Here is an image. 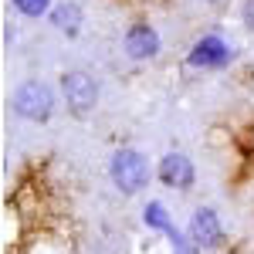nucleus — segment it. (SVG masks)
I'll list each match as a JSON object with an SVG mask.
<instances>
[{
  "label": "nucleus",
  "instance_id": "obj_1",
  "mask_svg": "<svg viewBox=\"0 0 254 254\" xmlns=\"http://www.w3.org/2000/svg\"><path fill=\"white\" fill-rule=\"evenodd\" d=\"M109 176L122 196H136L149 183V163L139 149H119L109 163Z\"/></svg>",
  "mask_w": 254,
  "mask_h": 254
},
{
  "label": "nucleus",
  "instance_id": "obj_2",
  "mask_svg": "<svg viewBox=\"0 0 254 254\" xmlns=\"http://www.w3.org/2000/svg\"><path fill=\"white\" fill-rule=\"evenodd\" d=\"M14 112L27 122H48L55 112V92L44 81H24L14 92Z\"/></svg>",
  "mask_w": 254,
  "mask_h": 254
},
{
  "label": "nucleus",
  "instance_id": "obj_3",
  "mask_svg": "<svg viewBox=\"0 0 254 254\" xmlns=\"http://www.w3.org/2000/svg\"><path fill=\"white\" fill-rule=\"evenodd\" d=\"M187 237L196 251H217L224 244V227L214 207H196L190 224H187Z\"/></svg>",
  "mask_w": 254,
  "mask_h": 254
},
{
  "label": "nucleus",
  "instance_id": "obj_4",
  "mask_svg": "<svg viewBox=\"0 0 254 254\" xmlns=\"http://www.w3.org/2000/svg\"><path fill=\"white\" fill-rule=\"evenodd\" d=\"M61 92H64V102L75 116H88L98 105V85L85 71H64L61 75Z\"/></svg>",
  "mask_w": 254,
  "mask_h": 254
},
{
  "label": "nucleus",
  "instance_id": "obj_5",
  "mask_svg": "<svg viewBox=\"0 0 254 254\" xmlns=\"http://www.w3.org/2000/svg\"><path fill=\"white\" fill-rule=\"evenodd\" d=\"M234 55H237V51L224 38H217V34H203V38L190 48L187 64H190V68H224L227 61H234Z\"/></svg>",
  "mask_w": 254,
  "mask_h": 254
},
{
  "label": "nucleus",
  "instance_id": "obj_6",
  "mask_svg": "<svg viewBox=\"0 0 254 254\" xmlns=\"http://www.w3.org/2000/svg\"><path fill=\"white\" fill-rule=\"evenodd\" d=\"M156 176H159L163 187L180 190V193H187V190L196 183L193 163H190V156H183V153H166V156L159 159V166H156Z\"/></svg>",
  "mask_w": 254,
  "mask_h": 254
},
{
  "label": "nucleus",
  "instance_id": "obj_7",
  "mask_svg": "<svg viewBox=\"0 0 254 254\" xmlns=\"http://www.w3.org/2000/svg\"><path fill=\"white\" fill-rule=\"evenodd\" d=\"M122 48H126V55L136 61H149L159 55V34L156 27H149V24H132L129 31H126V38H122Z\"/></svg>",
  "mask_w": 254,
  "mask_h": 254
},
{
  "label": "nucleus",
  "instance_id": "obj_8",
  "mask_svg": "<svg viewBox=\"0 0 254 254\" xmlns=\"http://www.w3.org/2000/svg\"><path fill=\"white\" fill-rule=\"evenodd\" d=\"M51 24L58 27V31H64V34H78L81 27V7L78 3H58L55 10H51Z\"/></svg>",
  "mask_w": 254,
  "mask_h": 254
},
{
  "label": "nucleus",
  "instance_id": "obj_9",
  "mask_svg": "<svg viewBox=\"0 0 254 254\" xmlns=\"http://www.w3.org/2000/svg\"><path fill=\"white\" fill-rule=\"evenodd\" d=\"M14 7H17L24 17H41L48 7H51V0H10Z\"/></svg>",
  "mask_w": 254,
  "mask_h": 254
},
{
  "label": "nucleus",
  "instance_id": "obj_10",
  "mask_svg": "<svg viewBox=\"0 0 254 254\" xmlns=\"http://www.w3.org/2000/svg\"><path fill=\"white\" fill-rule=\"evenodd\" d=\"M241 20H244V27L254 34V0H241Z\"/></svg>",
  "mask_w": 254,
  "mask_h": 254
},
{
  "label": "nucleus",
  "instance_id": "obj_11",
  "mask_svg": "<svg viewBox=\"0 0 254 254\" xmlns=\"http://www.w3.org/2000/svg\"><path fill=\"white\" fill-rule=\"evenodd\" d=\"M200 3H207V7H220L224 0H200Z\"/></svg>",
  "mask_w": 254,
  "mask_h": 254
}]
</instances>
